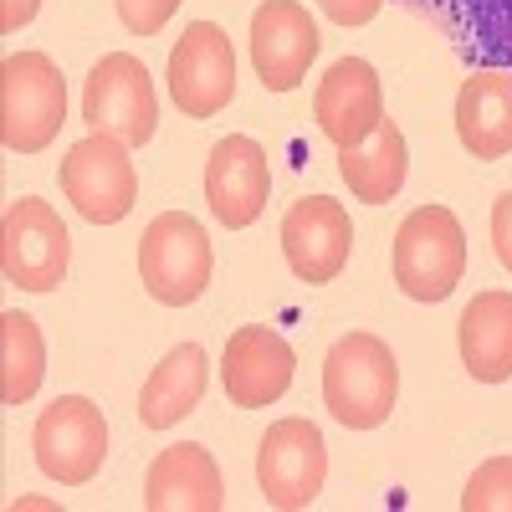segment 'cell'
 <instances>
[{
  "mask_svg": "<svg viewBox=\"0 0 512 512\" xmlns=\"http://www.w3.org/2000/svg\"><path fill=\"white\" fill-rule=\"evenodd\" d=\"M400 400V364L374 333H344L323 359V405L349 431H379Z\"/></svg>",
  "mask_w": 512,
  "mask_h": 512,
  "instance_id": "6da1fadb",
  "label": "cell"
},
{
  "mask_svg": "<svg viewBox=\"0 0 512 512\" xmlns=\"http://www.w3.org/2000/svg\"><path fill=\"white\" fill-rule=\"evenodd\" d=\"M67 123V82L47 52H11L0 62V144L41 154Z\"/></svg>",
  "mask_w": 512,
  "mask_h": 512,
  "instance_id": "7a4b0ae2",
  "label": "cell"
},
{
  "mask_svg": "<svg viewBox=\"0 0 512 512\" xmlns=\"http://www.w3.org/2000/svg\"><path fill=\"white\" fill-rule=\"evenodd\" d=\"M466 272V231L446 205H415L395 231V287L415 303H446Z\"/></svg>",
  "mask_w": 512,
  "mask_h": 512,
  "instance_id": "3957f363",
  "label": "cell"
},
{
  "mask_svg": "<svg viewBox=\"0 0 512 512\" xmlns=\"http://www.w3.org/2000/svg\"><path fill=\"white\" fill-rule=\"evenodd\" d=\"M210 272H216L210 236L190 210H164L139 236V277L154 303L164 308L200 303V292L210 287Z\"/></svg>",
  "mask_w": 512,
  "mask_h": 512,
  "instance_id": "277c9868",
  "label": "cell"
},
{
  "mask_svg": "<svg viewBox=\"0 0 512 512\" xmlns=\"http://www.w3.org/2000/svg\"><path fill=\"white\" fill-rule=\"evenodd\" d=\"M72 267V236L62 216L41 200L21 195L0 216V272L21 292H57Z\"/></svg>",
  "mask_w": 512,
  "mask_h": 512,
  "instance_id": "5b68a950",
  "label": "cell"
},
{
  "mask_svg": "<svg viewBox=\"0 0 512 512\" xmlns=\"http://www.w3.org/2000/svg\"><path fill=\"white\" fill-rule=\"evenodd\" d=\"M82 123L88 134H113L128 149H144L159 128V98L154 77L134 52H108L82 88Z\"/></svg>",
  "mask_w": 512,
  "mask_h": 512,
  "instance_id": "8992f818",
  "label": "cell"
},
{
  "mask_svg": "<svg viewBox=\"0 0 512 512\" xmlns=\"http://www.w3.org/2000/svg\"><path fill=\"white\" fill-rule=\"evenodd\" d=\"M67 205H77L82 221L93 226H118L128 221V210L139 200V175L134 159H128V144L113 134H88L77 139L57 169Z\"/></svg>",
  "mask_w": 512,
  "mask_h": 512,
  "instance_id": "52a82bcc",
  "label": "cell"
},
{
  "mask_svg": "<svg viewBox=\"0 0 512 512\" xmlns=\"http://www.w3.org/2000/svg\"><path fill=\"white\" fill-rule=\"evenodd\" d=\"M31 451H36L41 477H52L62 487H88L108 456V420L88 395H57L36 415Z\"/></svg>",
  "mask_w": 512,
  "mask_h": 512,
  "instance_id": "ba28073f",
  "label": "cell"
},
{
  "mask_svg": "<svg viewBox=\"0 0 512 512\" xmlns=\"http://www.w3.org/2000/svg\"><path fill=\"white\" fill-rule=\"evenodd\" d=\"M323 482H328V446L318 425L303 415L267 425L262 446H256V487H262V497L282 512H297L318 502Z\"/></svg>",
  "mask_w": 512,
  "mask_h": 512,
  "instance_id": "9c48e42d",
  "label": "cell"
},
{
  "mask_svg": "<svg viewBox=\"0 0 512 512\" xmlns=\"http://www.w3.org/2000/svg\"><path fill=\"white\" fill-rule=\"evenodd\" d=\"M169 98L185 118H216L236 98V52L216 21H190L169 47Z\"/></svg>",
  "mask_w": 512,
  "mask_h": 512,
  "instance_id": "30bf717a",
  "label": "cell"
},
{
  "mask_svg": "<svg viewBox=\"0 0 512 512\" xmlns=\"http://www.w3.org/2000/svg\"><path fill=\"white\" fill-rule=\"evenodd\" d=\"M349 251H354V226H349V210L333 195H303L297 205H287L282 256L297 282H308V287L333 282L349 267Z\"/></svg>",
  "mask_w": 512,
  "mask_h": 512,
  "instance_id": "8fae6325",
  "label": "cell"
},
{
  "mask_svg": "<svg viewBox=\"0 0 512 512\" xmlns=\"http://www.w3.org/2000/svg\"><path fill=\"white\" fill-rule=\"evenodd\" d=\"M318 26L303 0H262L251 11V67L267 93H292L318 57Z\"/></svg>",
  "mask_w": 512,
  "mask_h": 512,
  "instance_id": "7c38bea8",
  "label": "cell"
},
{
  "mask_svg": "<svg viewBox=\"0 0 512 512\" xmlns=\"http://www.w3.org/2000/svg\"><path fill=\"white\" fill-rule=\"evenodd\" d=\"M292 369L297 354L277 328L262 323H246L226 338V354H221V384H226V400L236 410H267L292 390Z\"/></svg>",
  "mask_w": 512,
  "mask_h": 512,
  "instance_id": "4fadbf2b",
  "label": "cell"
},
{
  "mask_svg": "<svg viewBox=\"0 0 512 512\" xmlns=\"http://www.w3.org/2000/svg\"><path fill=\"white\" fill-rule=\"evenodd\" d=\"M272 195V169L267 149L251 134H226L205 159V205L226 231H246L267 210Z\"/></svg>",
  "mask_w": 512,
  "mask_h": 512,
  "instance_id": "5bb4252c",
  "label": "cell"
},
{
  "mask_svg": "<svg viewBox=\"0 0 512 512\" xmlns=\"http://www.w3.org/2000/svg\"><path fill=\"white\" fill-rule=\"evenodd\" d=\"M313 118L323 128V139L338 149H359L379 134L384 123V88H379V72L364 57H338L318 93H313Z\"/></svg>",
  "mask_w": 512,
  "mask_h": 512,
  "instance_id": "9a60e30c",
  "label": "cell"
},
{
  "mask_svg": "<svg viewBox=\"0 0 512 512\" xmlns=\"http://www.w3.org/2000/svg\"><path fill=\"white\" fill-rule=\"evenodd\" d=\"M431 16L472 67L512 72V0H405Z\"/></svg>",
  "mask_w": 512,
  "mask_h": 512,
  "instance_id": "2e32d148",
  "label": "cell"
},
{
  "mask_svg": "<svg viewBox=\"0 0 512 512\" xmlns=\"http://www.w3.org/2000/svg\"><path fill=\"white\" fill-rule=\"evenodd\" d=\"M144 507L149 512H221L226 482L221 466L200 441L164 446L144 477Z\"/></svg>",
  "mask_w": 512,
  "mask_h": 512,
  "instance_id": "e0dca14e",
  "label": "cell"
},
{
  "mask_svg": "<svg viewBox=\"0 0 512 512\" xmlns=\"http://www.w3.org/2000/svg\"><path fill=\"white\" fill-rule=\"evenodd\" d=\"M456 139L472 159L512 154V72H466L456 93Z\"/></svg>",
  "mask_w": 512,
  "mask_h": 512,
  "instance_id": "ac0fdd59",
  "label": "cell"
},
{
  "mask_svg": "<svg viewBox=\"0 0 512 512\" xmlns=\"http://www.w3.org/2000/svg\"><path fill=\"white\" fill-rule=\"evenodd\" d=\"M461 364L477 384L512 379V292H477L456 323Z\"/></svg>",
  "mask_w": 512,
  "mask_h": 512,
  "instance_id": "d6986e66",
  "label": "cell"
},
{
  "mask_svg": "<svg viewBox=\"0 0 512 512\" xmlns=\"http://www.w3.org/2000/svg\"><path fill=\"white\" fill-rule=\"evenodd\" d=\"M205 384H210L205 349L200 344H175L159 359V369L144 379V395H139L144 431H169V425H180L205 400Z\"/></svg>",
  "mask_w": 512,
  "mask_h": 512,
  "instance_id": "ffe728a7",
  "label": "cell"
},
{
  "mask_svg": "<svg viewBox=\"0 0 512 512\" xmlns=\"http://www.w3.org/2000/svg\"><path fill=\"white\" fill-rule=\"evenodd\" d=\"M338 175H344V185L359 205H390L405 190V175H410V144L400 134V123L384 118L369 144L338 149Z\"/></svg>",
  "mask_w": 512,
  "mask_h": 512,
  "instance_id": "44dd1931",
  "label": "cell"
},
{
  "mask_svg": "<svg viewBox=\"0 0 512 512\" xmlns=\"http://www.w3.org/2000/svg\"><path fill=\"white\" fill-rule=\"evenodd\" d=\"M41 379H47V344H41L36 318L6 313L0 318V400L11 410L36 400Z\"/></svg>",
  "mask_w": 512,
  "mask_h": 512,
  "instance_id": "7402d4cb",
  "label": "cell"
},
{
  "mask_svg": "<svg viewBox=\"0 0 512 512\" xmlns=\"http://www.w3.org/2000/svg\"><path fill=\"white\" fill-rule=\"evenodd\" d=\"M461 512H512V456L482 461L461 492Z\"/></svg>",
  "mask_w": 512,
  "mask_h": 512,
  "instance_id": "603a6c76",
  "label": "cell"
},
{
  "mask_svg": "<svg viewBox=\"0 0 512 512\" xmlns=\"http://www.w3.org/2000/svg\"><path fill=\"white\" fill-rule=\"evenodd\" d=\"M118 6V21L123 31H134V36H159L169 26V16L180 11V0H113Z\"/></svg>",
  "mask_w": 512,
  "mask_h": 512,
  "instance_id": "cb8c5ba5",
  "label": "cell"
},
{
  "mask_svg": "<svg viewBox=\"0 0 512 512\" xmlns=\"http://www.w3.org/2000/svg\"><path fill=\"white\" fill-rule=\"evenodd\" d=\"M318 11H323L333 26H369V21L384 11V0H318Z\"/></svg>",
  "mask_w": 512,
  "mask_h": 512,
  "instance_id": "d4e9b609",
  "label": "cell"
},
{
  "mask_svg": "<svg viewBox=\"0 0 512 512\" xmlns=\"http://www.w3.org/2000/svg\"><path fill=\"white\" fill-rule=\"evenodd\" d=\"M492 251H497V262L512 272V190L492 205Z\"/></svg>",
  "mask_w": 512,
  "mask_h": 512,
  "instance_id": "484cf974",
  "label": "cell"
},
{
  "mask_svg": "<svg viewBox=\"0 0 512 512\" xmlns=\"http://www.w3.org/2000/svg\"><path fill=\"white\" fill-rule=\"evenodd\" d=\"M36 11H41V0H0V31L16 36L21 26L36 21Z\"/></svg>",
  "mask_w": 512,
  "mask_h": 512,
  "instance_id": "4316f807",
  "label": "cell"
}]
</instances>
